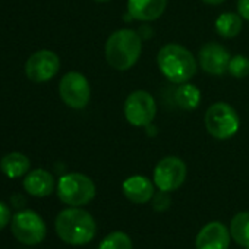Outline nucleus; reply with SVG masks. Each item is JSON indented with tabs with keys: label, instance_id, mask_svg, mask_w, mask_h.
Listing matches in <instances>:
<instances>
[{
	"label": "nucleus",
	"instance_id": "f257e3e1",
	"mask_svg": "<svg viewBox=\"0 0 249 249\" xmlns=\"http://www.w3.org/2000/svg\"><path fill=\"white\" fill-rule=\"evenodd\" d=\"M142 54V37L131 28L111 33L104 44L106 62L116 71L124 72L137 65Z\"/></svg>",
	"mask_w": 249,
	"mask_h": 249
},
{
	"label": "nucleus",
	"instance_id": "f03ea898",
	"mask_svg": "<svg viewBox=\"0 0 249 249\" xmlns=\"http://www.w3.org/2000/svg\"><path fill=\"white\" fill-rule=\"evenodd\" d=\"M54 229L57 236L65 243L73 246L89 243L97 233V224L94 217L79 207L62 210L56 217Z\"/></svg>",
	"mask_w": 249,
	"mask_h": 249
},
{
	"label": "nucleus",
	"instance_id": "7ed1b4c3",
	"mask_svg": "<svg viewBox=\"0 0 249 249\" xmlns=\"http://www.w3.org/2000/svg\"><path fill=\"white\" fill-rule=\"evenodd\" d=\"M157 66L167 81L173 84H183L196 75L199 65L198 59L185 46L170 43L159 50Z\"/></svg>",
	"mask_w": 249,
	"mask_h": 249
},
{
	"label": "nucleus",
	"instance_id": "20e7f679",
	"mask_svg": "<svg viewBox=\"0 0 249 249\" xmlns=\"http://www.w3.org/2000/svg\"><path fill=\"white\" fill-rule=\"evenodd\" d=\"M207 132L215 140H230L239 132L240 119L233 106L224 101L211 104L204 116Z\"/></svg>",
	"mask_w": 249,
	"mask_h": 249
},
{
	"label": "nucleus",
	"instance_id": "39448f33",
	"mask_svg": "<svg viewBox=\"0 0 249 249\" xmlns=\"http://www.w3.org/2000/svg\"><path fill=\"white\" fill-rule=\"evenodd\" d=\"M95 183L82 173H66L57 182V196L69 207L87 205L95 198Z\"/></svg>",
	"mask_w": 249,
	"mask_h": 249
},
{
	"label": "nucleus",
	"instance_id": "423d86ee",
	"mask_svg": "<svg viewBox=\"0 0 249 249\" xmlns=\"http://www.w3.org/2000/svg\"><path fill=\"white\" fill-rule=\"evenodd\" d=\"M124 119L135 128H147L154 122L157 114V103L154 97L144 89L131 92L123 104Z\"/></svg>",
	"mask_w": 249,
	"mask_h": 249
},
{
	"label": "nucleus",
	"instance_id": "0eeeda50",
	"mask_svg": "<svg viewBox=\"0 0 249 249\" xmlns=\"http://www.w3.org/2000/svg\"><path fill=\"white\" fill-rule=\"evenodd\" d=\"M11 229L17 240L30 246L41 243L47 233L44 220L33 210L18 211L11 220Z\"/></svg>",
	"mask_w": 249,
	"mask_h": 249
},
{
	"label": "nucleus",
	"instance_id": "6e6552de",
	"mask_svg": "<svg viewBox=\"0 0 249 249\" xmlns=\"http://www.w3.org/2000/svg\"><path fill=\"white\" fill-rule=\"evenodd\" d=\"M188 175V167L185 161L176 156H167L161 159L153 172V182L159 188V191L173 192L179 189Z\"/></svg>",
	"mask_w": 249,
	"mask_h": 249
},
{
	"label": "nucleus",
	"instance_id": "1a4fd4ad",
	"mask_svg": "<svg viewBox=\"0 0 249 249\" xmlns=\"http://www.w3.org/2000/svg\"><path fill=\"white\" fill-rule=\"evenodd\" d=\"M59 94L62 101L75 110H82L91 100V87L88 79L76 71L65 73L59 84Z\"/></svg>",
	"mask_w": 249,
	"mask_h": 249
},
{
	"label": "nucleus",
	"instance_id": "9d476101",
	"mask_svg": "<svg viewBox=\"0 0 249 249\" xmlns=\"http://www.w3.org/2000/svg\"><path fill=\"white\" fill-rule=\"evenodd\" d=\"M60 69V59L52 50H38L31 54L25 63V75L36 84L53 79Z\"/></svg>",
	"mask_w": 249,
	"mask_h": 249
},
{
	"label": "nucleus",
	"instance_id": "9b49d317",
	"mask_svg": "<svg viewBox=\"0 0 249 249\" xmlns=\"http://www.w3.org/2000/svg\"><path fill=\"white\" fill-rule=\"evenodd\" d=\"M198 65L211 76H221L227 72L229 62L231 59L227 49L218 43H205L198 52Z\"/></svg>",
	"mask_w": 249,
	"mask_h": 249
},
{
	"label": "nucleus",
	"instance_id": "f8f14e48",
	"mask_svg": "<svg viewBox=\"0 0 249 249\" xmlns=\"http://www.w3.org/2000/svg\"><path fill=\"white\" fill-rule=\"evenodd\" d=\"M230 230L220 221H211L205 224L196 234V249H229Z\"/></svg>",
	"mask_w": 249,
	"mask_h": 249
},
{
	"label": "nucleus",
	"instance_id": "ddd939ff",
	"mask_svg": "<svg viewBox=\"0 0 249 249\" xmlns=\"http://www.w3.org/2000/svg\"><path fill=\"white\" fill-rule=\"evenodd\" d=\"M154 182L150 180L145 176L141 175H134L128 179H124L122 183V191L123 195L128 201L134 204H147L153 199L154 196Z\"/></svg>",
	"mask_w": 249,
	"mask_h": 249
},
{
	"label": "nucleus",
	"instance_id": "4468645a",
	"mask_svg": "<svg viewBox=\"0 0 249 249\" xmlns=\"http://www.w3.org/2000/svg\"><path fill=\"white\" fill-rule=\"evenodd\" d=\"M128 15L141 22H151L163 17L167 9V0H128Z\"/></svg>",
	"mask_w": 249,
	"mask_h": 249
},
{
	"label": "nucleus",
	"instance_id": "2eb2a0df",
	"mask_svg": "<svg viewBox=\"0 0 249 249\" xmlns=\"http://www.w3.org/2000/svg\"><path fill=\"white\" fill-rule=\"evenodd\" d=\"M24 189L36 198L49 196L54 191V178L44 169L31 170L25 175Z\"/></svg>",
	"mask_w": 249,
	"mask_h": 249
},
{
	"label": "nucleus",
	"instance_id": "dca6fc26",
	"mask_svg": "<svg viewBox=\"0 0 249 249\" xmlns=\"http://www.w3.org/2000/svg\"><path fill=\"white\" fill-rule=\"evenodd\" d=\"M30 167H31L30 159L18 151L6 154L2 159V161H0V169L11 179H18L25 176L30 172Z\"/></svg>",
	"mask_w": 249,
	"mask_h": 249
},
{
	"label": "nucleus",
	"instance_id": "f3484780",
	"mask_svg": "<svg viewBox=\"0 0 249 249\" xmlns=\"http://www.w3.org/2000/svg\"><path fill=\"white\" fill-rule=\"evenodd\" d=\"M242 27H243V19L236 12H224L218 15L214 22L215 33L226 40L237 37L239 33L242 31Z\"/></svg>",
	"mask_w": 249,
	"mask_h": 249
},
{
	"label": "nucleus",
	"instance_id": "a211bd4d",
	"mask_svg": "<svg viewBox=\"0 0 249 249\" xmlns=\"http://www.w3.org/2000/svg\"><path fill=\"white\" fill-rule=\"evenodd\" d=\"M201 98H202L201 89L196 85L191 84L189 81L183 82V84H179V87H178V89L175 92L176 104L182 110H186V111L196 110L198 106L201 104Z\"/></svg>",
	"mask_w": 249,
	"mask_h": 249
},
{
	"label": "nucleus",
	"instance_id": "6ab92c4d",
	"mask_svg": "<svg viewBox=\"0 0 249 249\" xmlns=\"http://www.w3.org/2000/svg\"><path fill=\"white\" fill-rule=\"evenodd\" d=\"M230 236L231 239L243 246L249 248V211L237 213L230 221Z\"/></svg>",
	"mask_w": 249,
	"mask_h": 249
},
{
	"label": "nucleus",
	"instance_id": "aec40b11",
	"mask_svg": "<svg viewBox=\"0 0 249 249\" xmlns=\"http://www.w3.org/2000/svg\"><path fill=\"white\" fill-rule=\"evenodd\" d=\"M98 249H134L132 239L124 231H111L98 245Z\"/></svg>",
	"mask_w": 249,
	"mask_h": 249
},
{
	"label": "nucleus",
	"instance_id": "412c9836",
	"mask_svg": "<svg viewBox=\"0 0 249 249\" xmlns=\"http://www.w3.org/2000/svg\"><path fill=\"white\" fill-rule=\"evenodd\" d=\"M227 72L237 79L246 78L249 75V57L243 56V54H236L231 56L230 62H229V68Z\"/></svg>",
	"mask_w": 249,
	"mask_h": 249
},
{
	"label": "nucleus",
	"instance_id": "4be33fe9",
	"mask_svg": "<svg viewBox=\"0 0 249 249\" xmlns=\"http://www.w3.org/2000/svg\"><path fill=\"white\" fill-rule=\"evenodd\" d=\"M153 208L159 213H163L166 210H169L170 204H172V198L169 195V192H164V191H160L157 194H154L153 196Z\"/></svg>",
	"mask_w": 249,
	"mask_h": 249
},
{
	"label": "nucleus",
	"instance_id": "5701e85b",
	"mask_svg": "<svg viewBox=\"0 0 249 249\" xmlns=\"http://www.w3.org/2000/svg\"><path fill=\"white\" fill-rule=\"evenodd\" d=\"M12 220V217H11V210H9V207L5 204V202H2L0 201V231H2L6 226H8V223Z\"/></svg>",
	"mask_w": 249,
	"mask_h": 249
},
{
	"label": "nucleus",
	"instance_id": "b1692460",
	"mask_svg": "<svg viewBox=\"0 0 249 249\" xmlns=\"http://www.w3.org/2000/svg\"><path fill=\"white\" fill-rule=\"evenodd\" d=\"M237 14L249 22V0H237Z\"/></svg>",
	"mask_w": 249,
	"mask_h": 249
},
{
	"label": "nucleus",
	"instance_id": "393cba45",
	"mask_svg": "<svg viewBox=\"0 0 249 249\" xmlns=\"http://www.w3.org/2000/svg\"><path fill=\"white\" fill-rule=\"evenodd\" d=\"M201 2H204V3L208 5V6H218V5L224 3L226 0H201Z\"/></svg>",
	"mask_w": 249,
	"mask_h": 249
},
{
	"label": "nucleus",
	"instance_id": "a878e982",
	"mask_svg": "<svg viewBox=\"0 0 249 249\" xmlns=\"http://www.w3.org/2000/svg\"><path fill=\"white\" fill-rule=\"evenodd\" d=\"M97 3H107V2H111V0H94Z\"/></svg>",
	"mask_w": 249,
	"mask_h": 249
},
{
	"label": "nucleus",
	"instance_id": "bb28decb",
	"mask_svg": "<svg viewBox=\"0 0 249 249\" xmlns=\"http://www.w3.org/2000/svg\"><path fill=\"white\" fill-rule=\"evenodd\" d=\"M245 249H249V248H245Z\"/></svg>",
	"mask_w": 249,
	"mask_h": 249
},
{
	"label": "nucleus",
	"instance_id": "cd10ccee",
	"mask_svg": "<svg viewBox=\"0 0 249 249\" xmlns=\"http://www.w3.org/2000/svg\"><path fill=\"white\" fill-rule=\"evenodd\" d=\"M195 249H196V248H195Z\"/></svg>",
	"mask_w": 249,
	"mask_h": 249
}]
</instances>
